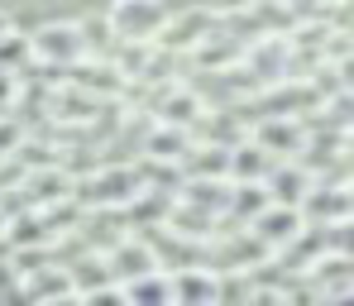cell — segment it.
<instances>
[{"mask_svg":"<svg viewBox=\"0 0 354 306\" xmlns=\"http://www.w3.org/2000/svg\"><path fill=\"white\" fill-rule=\"evenodd\" d=\"M144 173L139 168H129V163H106V168H96V173H86L77 191H72V201L82 206V216H91V211H134V201L144 196Z\"/></svg>","mask_w":354,"mask_h":306,"instance_id":"1","label":"cell"},{"mask_svg":"<svg viewBox=\"0 0 354 306\" xmlns=\"http://www.w3.org/2000/svg\"><path fill=\"white\" fill-rule=\"evenodd\" d=\"M29 53H34V67H48V72L82 67L86 62V34L77 19H53V24L29 34Z\"/></svg>","mask_w":354,"mask_h":306,"instance_id":"2","label":"cell"},{"mask_svg":"<svg viewBox=\"0 0 354 306\" xmlns=\"http://www.w3.org/2000/svg\"><path fill=\"white\" fill-rule=\"evenodd\" d=\"M206 258H211V263H206L211 273H249V278H254L263 263H273V254L259 245L249 230H230L225 220H221V235L206 245Z\"/></svg>","mask_w":354,"mask_h":306,"instance_id":"3","label":"cell"},{"mask_svg":"<svg viewBox=\"0 0 354 306\" xmlns=\"http://www.w3.org/2000/svg\"><path fill=\"white\" fill-rule=\"evenodd\" d=\"M168 5H149V0H124V5H111L106 10V24L120 44H158L163 24H168Z\"/></svg>","mask_w":354,"mask_h":306,"instance_id":"4","label":"cell"},{"mask_svg":"<svg viewBox=\"0 0 354 306\" xmlns=\"http://www.w3.org/2000/svg\"><path fill=\"white\" fill-rule=\"evenodd\" d=\"M259 86H273V82H283L288 77V34L283 29H268V34H254L249 44H239V62ZM254 86V91H259Z\"/></svg>","mask_w":354,"mask_h":306,"instance_id":"5","label":"cell"},{"mask_svg":"<svg viewBox=\"0 0 354 306\" xmlns=\"http://www.w3.org/2000/svg\"><path fill=\"white\" fill-rule=\"evenodd\" d=\"M101 258H106V273H111V283H115V287L139 283V278H149V273H163L158 249L149 245V240H139V235H120Z\"/></svg>","mask_w":354,"mask_h":306,"instance_id":"6","label":"cell"},{"mask_svg":"<svg viewBox=\"0 0 354 306\" xmlns=\"http://www.w3.org/2000/svg\"><path fill=\"white\" fill-rule=\"evenodd\" d=\"M254 149H263L273 163H301V153H306V124L301 120H273V115H259V124L244 134Z\"/></svg>","mask_w":354,"mask_h":306,"instance_id":"7","label":"cell"},{"mask_svg":"<svg viewBox=\"0 0 354 306\" xmlns=\"http://www.w3.org/2000/svg\"><path fill=\"white\" fill-rule=\"evenodd\" d=\"M306 230H345L350 225V187L345 182H321L306 191V201L297 206Z\"/></svg>","mask_w":354,"mask_h":306,"instance_id":"8","label":"cell"},{"mask_svg":"<svg viewBox=\"0 0 354 306\" xmlns=\"http://www.w3.org/2000/svg\"><path fill=\"white\" fill-rule=\"evenodd\" d=\"M153 124H168V129H192L196 134V124L201 115L211 111L206 101H201V91H192L187 82H168V86H158V96H153Z\"/></svg>","mask_w":354,"mask_h":306,"instance_id":"9","label":"cell"},{"mask_svg":"<svg viewBox=\"0 0 354 306\" xmlns=\"http://www.w3.org/2000/svg\"><path fill=\"white\" fill-rule=\"evenodd\" d=\"M249 235L278 258V254H288V249L306 235V220H301V211H292V206H268V211L249 225Z\"/></svg>","mask_w":354,"mask_h":306,"instance_id":"10","label":"cell"},{"mask_svg":"<svg viewBox=\"0 0 354 306\" xmlns=\"http://www.w3.org/2000/svg\"><path fill=\"white\" fill-rule=\"evenodd\" d=\"M316 182H321V173L311 163H273L263 178V191H268V206H292L297 211Z\"/></svg>","mask_w":354,"mask_h":306,"instance_id":"11","label":"cell"},{"mask_svg":"<svg viewBox=\"0 0 354 306\" xmlns=\"http://www.w3.org/2000/svg\"><path fill=\"white\" fill-rule=\"evenodd\" d=\"M101 111H106V106H101L96 96H86L82 86H72V82H58V86L44 96V115L53 124H91Z\"/></svg>","mask_w":354,"mask_h":306,"instance_id":"12","label":"cell"},{"mask_svg":"<svg viewBox=\"0 0 354 306\" xmlns=\"http://www.w3.org/2000/svg\"><path fill=\"white\" fill-rule=\"evenodd\" d=\"M19 191H24L29 211H44V206L72 201V191H77V178H72L62 163H53V168H39V173H24V178H19Z\"/></svg>","mask_w":354,"mask_h":306,"instance_id":"13","label":"cell"},{"mask_svg":"<svg viewBox=\"0 0 354 306\" xmlns=\"http://www.w3.org/2000/svg\"><path fill=\"white\" fill-rule=\"evenodd\" d=\"M67 292H77V283H72V273H67V263H44V268H34L29 278H19V302L39 306V302H53V297H67Z\"/></svg>","mask_w":354,"mask_h":306,"instance_id":"14","label":"cell"},{"mask_svg":"<svg viewBox=\"0 0 354 306\" xmlns=\"http://www.w3.org/2000/svg\"><path fill=\"white\" fill-rule=\"evenodd\" d=\"M206 29H211V15L206 10H187V15H168V24H163V34H158V53H192L201 39H206Z\"/></svg>","mask_w":354,"mask_h":306,"instance_id":"15","label":"cell"},{"mask_svg":"<svg viewBox=\"0 0 354 306\" xmlns=\"http://www.w3.org/2000/svg\"><path fill=\"white\" fill-rule=\"evenodd\" d=\"M196 149V134L192 129H168V124H153L144 134V158L158 163V168H182V158Z\"/></svg>","mask_w":354,"mask_h":306,"instance_id":"16","label":"cell"},{"mask_svg":"<svg viewBox=\"0 0 354 306\" xmlns=\"http://www.w3.org/2000/svg\"><path fill=\"white\" fill-rule=\"evenodd\" d=\"M168 297H173V306H216V273L201 263L177 268V273H168Z\"/></svg>","mask_w":354,"mask_h":306,"instance_id":"17","label":"cell"},{"mask_svg":"<svg viewBox=\"0 0 354 306\" xmlns=\"http://www.w3.org/2000/svg\"><path fill=\"white\" fill-rule=\"evenodd\" d=\"M163 230L182 240V245H211L216 235H221V220H211V216H201V211H192V206H168L163 211Z\"/></svg>","mask_w":354,"mask_h":306,"instance_id":"18","label":"cell"},{"mask_svg":"<svg viewBox=\"0 0 354 306\" xmlns=\"http://www.w3.org/2000/svg\"><path fill=\"white\" fill-rule=\"evenodd\" d=\"M268 211V191L263 187H254V182H230V196H225V225L230 230H249L259 216Z\"/></svg>","mask_w":354,"mask_h":306,"instance_id":"19","label":"cell"},{"mask_svg":"<svg viewBox=\"0 0 354 306\" xmlns=\"http://www.w3.org/2000/svg\"><path fill=\"white\" fill-rule=\"evenodd\" d=\"M306 278H311V287H316L321 297H345V292H350V254L321 249L316 263L306 268Z\"/></svg>","mask_w":354,"mask_h":306,"instance_id":"20","label":"cell"},{"mask_svg":"<svg viewBox=\"0 0 354 306\" xmlns=\"http://www.w3.org/2000/svg\"><path fill=\"white\" fill-rule=\"evenodd\" d=\"M10 254H29V249H53L48 240V230H44V220H39V211H15V216H5V235H0Z\"/></svg>","mask_w":354,"mask_h":306,"instance_id":"21","label":"cell"},{"mask_svg":"<svg viewBox=\"0 0 354 306\" xmlns=\"http://www.w3.org/2000/svg\"><path fill=\"white\" fill-rule=\"evenodd\" d=\"M268 168H273V158H268L263 149H254L249 139H239L235 149H230V158H225V182H254V187H263Z\"/></svg>","mask_w":354,"mask_h":306,"instance_id":"22","label":"cell"},{"mask_svg":"<svg viewBox=\"0 0 354 306\" xmlns=\"http://www.w3.org/2000/svg\"><path fill=\"white\" fill-rule=\"evenodd\" d=\"M225 196H230V182H182L173 191L177 206H192V211H201V216H211V220L225 216Z\"/></svg>","mask_w":354,"mask_h":306,"instance_id":"23","label":"cell"},{"mask_svg":"<svg viewBox=\"0 0 354 306\" xmlns=\"http://www.w3.org/2000/svg\"><path fill=\"white\" fill-rule=\"evenodd\" d=\"M0 72L5 77H29L34 72V53H29V34H19V29H10V34H0Z\"/></svg>","mask_w":354,"mask_h":306,"instance_id":"24","label":"cell"},{"mask_svg":"<svg viewBox=\"0 0 354 306\" xmlns=\"http://www.w3.org/2000/svg\"><path fill=\"white\" fill-rule=\"evenodd\" d=\"M124 302L129 306H173V297H168V273H149L139 283H124Z\"/></svg>","mask_w":354,"mask_h":306,"instance_id":"25","label":"cell"},{"mask_svg":"<svg viewBox=\"0 0 354 306\" xmlns=\"http://www.w3.org/2000/svg\"><path fill=\"white\" fill-rule=\"evenodd\" d=\"M77 297H82V306H129L124 302V287H115V283L91 287V292H77Z\"/></svg>","mask_w":354,"mask_h":306,"instance_id":"26","label":"cell"},{"mask_svg":"<svg viewBox=\"0 0 354 306\" xmlns=\"http://www.w3.org/2000/svg\"><path fill=\"white\" fill-rule=\"evenodd\" d=\"M19 111V77H5L0 72V120Z\"/></svg>","mask_w":354,"mask_h":306,"instance_id":"27","label":"cell"},{"mask_svg":"<svg viewBox=\"0 0 354 306\" xmlns=\"http://www.w3.org/2000/svg\"><path fill=\"white\" fill-rule=\"evenodd\" d=\"M15 292H19V273H15L10 258H0V302H10Z\"/></svg>","mask_w":354,"mask_h":306,"instance_id":"28","label":"cell"},{"mask_svg":"<svg viewBox=\"0 0 354 306\" xmlns=\"http://www.w3.org/2000/svg\"><path fill=\"white\" fill-rule=\"evenodd\" d=\"M39 306H82V297H77V292H67V297H53V302H39Z\"/></svg>","mask_w":354,"mask_h":306,"instance_id":"29","label":"cell"},{"mask_svg":"<svg viewBox=\"0 0 354 306\" xmlns=\"http://www.w3.org/2000/svg\"><path fill=\"white\" fill-rule=\"evenodd\" d=\"M10 29H15V19H10V15L0 10V34H10Z\"/></svg>","mask_w":354,"mask_h":306,"instance_id":"30","label":"cell"},{"mask_svg":"<svg viewBox=\"0 0 354 306\" xmlns=\"http://www.w3.org/2000/svg\"><path fill=\"white\" fill-rule=\"evenodd\" d=\"M5 216H10V211H0V235H5Z\"/></svg>","mask_w":354,"mask_h":306,"instance_id":"31","label":"cell"}]
</instances>
